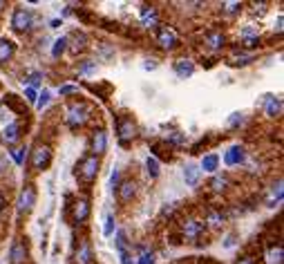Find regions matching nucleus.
Listing matches in <instances>:
<instances>
[{"label":"nucleus","instance_id":"obj_47","mask_svg":"<svg viewBox=\"0 0 284 264\" xmlns=\"http://www.w3.org/2000/svg\"><path fill=\"white\" fill-rule=\"evenodd\" d=\"M5 7H7V5H5V0H0V12H3Z\"/></svg>","mask_w":284,"mask_h":264},{"label":"nucleus","instance_id":"obj_31","mask_svg":"<svg viewBox=\"0 0 284 264\" xmlns=\"http://www.w3.org/2000/svg\"><path fill=\"white\" fill-rule=\"evenodd\" d=\"M12 157H14V161H16L18 166H23L25 164V157H27V148H18V150H14Z\"/></svg>","mask_w":284,"mask_h":264},{"label":"nucleus","instance_id":"obj_34","mask_svg":"<svg viewBox=\"0 0 284 264\" xmlns=\"http://www.w3.org/2000/svg\"><path fill=\"white\" fill-rule=\"evenodd\" d=\"M242 123H244V114L242 112L230 114V119H228V126L230 128H237V126H242Z\"/></svg>","mask_w":284,"mask_h":264},{"label":"nucleus","instance_id":"obj_21","mask_svg":"<svg viewBox=\"0 0 284 264\" xmlns=\"http://www.w3.org/2000/svg\"><path fill=\"white\" fill-rule=\"evenodd\" d=\"M206 43H208V47H213V50H221L226 43L224 34L221 32H208L206 34Z\"/></svg>","mask_w":284,"mask_h":264},{"label":"nucleus","instance_id":"obj_18","mask_svg":"<svg viewBox=\"0 0 284 264\" xmlns=\"http://www.w3.org/2000/svg\"><path fill=\"white\" fill-rule=\"evenodd\" d=\"M76 262H79V264H92V248H90L88 239L81 242L79 251H76Z\"/></svg>","mask_w":284,"mask_h":264},{"label":"nucleus","instance_id":"obj_23","mask_svg":"<svg viewBox=\"0 0 284 264\" xmlns=\"http://www.w3.org/2000/svg\"><path fill=\"white\" fill-rule=\"evenodd\" d=\"M219 166V157L217 155H206L204 159H201V170L206 172H215Z\"/></svg>","mask_w":284,"mask_h":264},{"label":"nucleus","instance_id":"obj_11","mask_svg":"<svg viewBox=\"0 0 284 264\" xmlns=\"http://www.w3.org/2000/svg\"><path fill=\"white\" fill-rule=\"evenodd\" d=\"M181 231H184V237L195 239V237H199V235L204 233V222H197V219H186V222L181 224Z\"/></svg>","mask_w":284,"mask_h":264},{"label":"nucleus","instance_id":"obj_16","mask_svg":"<svg viewBox=\"0 0 284 264\" xmlns=\"http://www.w3.org/2000/svg\"><path fill=\"white\" fill-rule=\"evenodd\" d=\"M18 139H21V126H18V123H12V126L5 128L3 141L7 143V146H14V143H18Z\"/></svg>","mask_w":284,"mask_h":264},{"label":"nucleus","instance_id":"obj_43","mask_svg":"<svg viewBox=\"0 0 284 264\" xmlns=\"http://www.w3.org/2000/svg\"><path fill=\"white\" fill-rule=\"evenodd\" d=\"M30 83H32V85H38V83H41V74H32V76H30Z\"/></svg>","mask_w":284,"mask_h":264},{"label":"nucleus","instance_id":"obj_32","mask_svg":"<svg viewBox=\"0 0 284 264\" xmlns=\"http://www.w3.org/2000/svg\"><path fill=\"white\" fill-rule=\"evenodd\" d=\"M92 72H96V63L94 61H83L79 67V74H92Z\"/></svg>","mask_w":284,"mask_h":264},{"label":"nucleus","instance_id":"obj_1","mask_svg":"<svg viewBox=\"0 0 284 264\" xmlns=\"http://www.w3.org/2000/svg\"><path fill=\"white\" fill-rule=\"evenodd\" d=\"M90 119V105L85 103V101H74V103L67 105L65 110V123L70 128H81L85 126V121Z\"/></svg>","mask_w":284,"mask_h":264},{"label":"nucleus","instance_id":"obj_7","mask_svg":"<svg viewBox=\"0 0 284 264\" xmlns=\"http://www.w3.org/2000/svg\"><path fill=\"white\" fill-rule=\"evenodd\" d=\"M157 43L163 47V50H175L177 45H179V36H177V32L172 30V27H159L157 32Z\"/></svg>","mask_w":284,"mask_h":264},{"label":"nucleus","instance_id":"obj_41","mask_svg":"<svg viewBox=\"0 0 284 264\" xmlns=\"http://www.w3.org/2000/svg\"><path fill=\"white\" fill-rule=\"evenodd\" d=\"M72 92H76L74 85H63V88H61V94H72Z\"/></svg>","mask_w":284,"mask_h":264},{"label":"nucleus","instance_id":"obj_35","mask_svg":"<svg viewBox=\"0 0 284 264\" xmlns=\"http://www.w3.org/2000/svg\"><path fill=\"white\" fill-rule=\"evenodd\" d=\"M221 219H224V217H221L217 210H210V213H208V224H210V226H219Z\"/></svg>","mask_w":284,"mask_h":264},{"label":"nucleus","instance_id":"obj_45","mask_svg":"<svg viewBox=\"0 0 284 264\" xmlns=\"http://www.w3.org/2000/svg\"><path fill=\"white\" fill-rule=\"evenodd\" d=\"M143 67H146V70H155V67H157V61H146V65H143Z\"/></svg>","mask_w":284,"mask_h":264},{"label":"nucleus","instance_id":"obj_30","mask_svg":"<svg viewBox=\"0 0 284 264\" xmlns=\"http://www.w3.org/2000/svg\"><path fill=\"white\" fill-rule=\"evenodd\" d=\"M114 233V215L105 213V226H103V235H112Z\"/></svg>","mask_w":284,"mask_h":264},{"label":"nucleus","instance_id":"obj_42","mask_svg":"<svg viewBox=\"0 0 284 264\" xmlns=\"http://www.w3.org/2000/svg\"><path fill=\"white\" fill-rule=\"evenodd\" d=\"M101 54H103L105 59H110V56H112V50H110V47H105V43H103V45H101Z\"/></svg>","mask_w":284,"mask_h":264},{"label":"nucleus","instance_id":"obj_20","mask_svg":"<svg viewBox=\"0 0 284 264\" xmlns=\"http://www.w3.org/2000/svg\"><path fill=\"white\" fill-rule=\"evenodd\" d=\"M266 117H280V112H282V99H277V97H266Z\"/></svg>","mask_w":284,"mask_h":264},{"label":"nucleus","instance_id":"obj_17","mask_svg":"<svg viewBox=\"0 0 284 264\" xmlns=\"http://www.w3.org/2000/svg\"><path fill=\"white\" fill-rule=\"evenodd\" d=\"M67 43H74L72 45V52H83L85 47H88V36H85L83 32H74L72 36H65Z\"/></svg>","mask_w":284,"mask_h":264},{"label":"nucleus","instance_id":"obj_36","mask_svg":"<svg viewBox=\"0 0 284 264\" xmlns=\"http://www.w3.org/2000/svg\"><path fill=\"white\" fill-rule=\"evenodd\" d=\"M134 264H155V255L148 253V251H143L141 257H139V262H134Z\"/></svg>","mask_w":284,"mask_h":264},{"label":"nucleus","instance_id":"obj_28","mask_svg":"<svg viewBox=\"0 0 284 264\" xmlns=\"http://www.w3.org/2000/svg\"><path fill=\"white\" fill-rule=\"evenodd\" d=\"M50 99H52V94H50V90H43L41 94H38V99H36V105H38V110H43V108H47L50 105Z\"/></svg>","mask_w":284,"mask_h":264},{"label":"nucleus","instance_id":"obj_37","mask_svg":"<svg viewBox=\"0 0 284 264\" xmlns=\"http://www.w3.org/2000/svg\"><path fill=\"white\" fill-rule=\"evenodd\" d=\"M25 97H27V101H30V103H36V90H34V88H27V90H25Z\"/></svg>","mask_w":284,"mask_h":264},{"label":"nucleus","instance_id":"obj_9","mask_svg":"<svg viewBox=\"0 0 284 264\" xmlns=\"http://www.w3.org/2000/svg\"><path fill=\"white\" fill-rule=\"evenodd\" d=\"M244 159H246V152H244L242 146H230L224 155V161L228 166H239V164H244Z\"/></svg>","mask_w":284,"mask_h":264},{"label":"nucleus","instance_id":"obj_5","mask_svg":"<svg viewBox=\"0 0 284 264\" xmlns=\"http://www.w3.org/2000/svg\"><path fill=\"white\" fill-rule=\"evenodd\" d=\"M117 134H119V141L128 143L137 137V123L132 121V117H119L117 119Z\"/></svg>","mask_w":284,"mask_h":264},{"label":"nucleus","instance_id":"obj_22","mask_svg":"<svg viewBox=\"0 0 284 264\" xmlns=\"http://www.w3.org/2000/svg\"><path fill=\"white\" fill-rule=\"evenodd\" d=\"M184 179H186V184L188 186H197V181H199V168L197 166H186V170H184Z\"/></svg>","mask_w":284,"mask_h":264},{"label":"nucleus","instance_id":"obj_24","mask_svg":"<svg viewBox=\"0 0 284 264\" xmlns=\"http://www.w3.org/2000/svg\"><path fill=\"white\" fill-rule=\"evenodd\" d=\"M282 257H284V251H282L280 244L266 251V262H268V264H282Z\"/></svg>","mask_w":284,"mask_h":264},{"label":"nucleus","instance_id":"obj_12","mask_svg":"<svg viewBox=\"0 0 284 264\" xmlns=\"http://www.w3.org/2000/svg\"><path fill=\"white\" fill-rule=\"evenodd\" d=\"M105 148H108V134H105V130H96L92 134V152H94V157L103 155Z\"/></svg>","mask_w":284,"mask_h":264},{"label":"nucleus","instance_id":"obj_14","mask_svg":"<svg viewBox=\"0 0 284 264\" xmlns=\"http://www.w3.org/2000/svg\"><path fill=\"white\" fill-rule=\"evenodd\" d=\"M141 23H143V27H148V30L157 27V23H159L157 9H155V7H143V9H141Z\"/></svg>","mask_w":284,"mask_h":264},{"label":"nucleus","instance_id":"obj_27","mask_svg":"<svg viewBox=\"0 0 284 264\" xmlns=\"http://www.w3.org/2000/svg\"><path fill=\"white\" fill-rule=\"evenodd\" d=\"M146 168H148V175H150L152 179H157V177H159V161L155 159V157H148Z\"/></svg>","mask_w":284,"mask_h":264},{"label":"nucleus","instance_id":"obj_10","mask_svg":"<svg viewBox=\"0 0 284 264\" xmlns=\"http://www.w3.org/2000/svg\"><path fill=\"white\" fill-rule=\"evenodd\" d=\"M9 260H12V264H23L27 260V242L25 239H16V242H14Z\"/></svg>","mask_w":284,"mask_h":264},{"label":"nucleus","instance_id":"obj_8","mask_svg":"<svg viewBox=\"0 0 284 264\" xmlns=\"http://www.w3.org/2000/svg\"><path fill=\"white\" fill-rule=\"evenodd\" d=\"M88 217H90V201L85 197L76 199L74 206H72V219H74V224H83Z\"/></svg>","mask_w":284,"mask_h":264},{"label":"nucleus","instance_id":"obj_46","mask_svg":"<svg viewBox=\"0 0 284 264\" xmlns=\"http://www.w3.org/2000/svg\"><path fill=\"white\" fill-rule=\"evenodd\" d=\"M237 264H255V260H253V257H242Z\"/></svg>","mask_w":284,"mask_h":264},{"label":"nucleus","instance_id":"obj_38","mask_svg":"<svg viewBox=\"0 0 284 264\" xmlns=\"http://www.w3.org/2000/svg\"><path fill=\"white\" fill-rule=\"evenodd\" d=\"M110 186H112V188H117L119 186V168H114L112 177H110Z\"/></svg>","mask_w":284,"mask_h":264},{"label":"nucleus","instance_id":"obj_39","mask_svg":"<svg viewBox=\"0 0 284 264\" xmlns=\"http://www.w3.org/2000/svg\"><path fill=\"white\" fill-rule=\"evenodd\" d=\"M244 45H246V47H255V45H259V38H257V36L246 38V41H244Z\"/></svg>","mask_w":284,"mask_h":264},{"label":"nucleus","instance_id":"obj_26","mask_svg":"<svg viewBox=\"0 0 284 264\" xmlns=\"http://www.w3.org/2000/svg\"><path fill=\"white\" fill-rule=\"evenodd\" d=\"M65 50H67V38L63 36V38H59V41L54 43V47H52V56H54V59H59V56L63 54Z\"/></svg>","mask_w":284,"mask_h":264},{"label":"nucleus","instance_id":"obj_13","mask_svg":"<svg viewBox=\"0 0 284 264\" xmlns=\"http://www.w3.org/2000/svg\"><path fill=\"white\" fill-rule=\"evenodd\" d=\"M117 190H119V199H121V201H130L134 195H137V184H134L132 179H126L123 184L117 186Z\"/></svg>","mask_w":284,"mask_h":264},{"label":"nucleus","instance_id":"obj_2","mask_svg":"<svg viewBox=\"0 0 284 264\" xmlns=\"http://www.w3.org/2000/svg\"><path fill=\"white\" fill-rule=\"evenodd\" d=\"M99 168H101L99 157L85 155L83 159L76 164V177H79L83 184H92V181L96 179V175H99Z\"/></svg>","mask_w":284,"mask_h":264},{"label":"nucleus","instance_id":"obj_40","mask_svg":"<svg viewBox=\"0 0 284 264\" xmlns=\"http://www.w3.org/2000/svg\"><path fill=\"white\" fill-rule=\"evenodd\" d=\"M7 170H9V168H7V159H5V157H0V177L7 175Z\"/></svg>","mask_w":284,"mask_h":264},{"label":"nucleus","instance_id":"obj_19","mask_svg":"<svg viewBox=\"0 0 284 264\" xmlns=\"http://www.w3.org/2000/svg\"><path fill=\"white\" fill-rule=\"evenodd\" d=\"M175 72L179 79H188V76H192V72H195V65H192V61H188V59H181L175 63Z\"/></svg>","mask_w":284,"mask_h":264},{"label":"nucleus","instance_id":"obj_25","mask_svg":"<svg viewBox=\"0 0 284 264\" xmlns=\"http://www.w3.org/2000/svg\"><path fill=\"white\" fill-rule=\"evenodd\" d=\"M226 186H228V179H226L224 175H217V177H213V179H210V188L215 190V193H221V190H226Z\"/></svg>","mask_w":284,"mask_h":264},{"label":"nucleus","instance_id":"obj_44","mask_svg":"<svg viewBox=\"0 0 284 264\" xmlns=\"http://www.w3.org/2000/svg\"><path fill=\"white\" fill-rule=\"evenodd\" d=\"M226 7H228V9H226V12H228V14H233V12H237L239 3H230V5H226Z\"/></svg>","mask_w":284,"mask_h":264},{"label":"nucleus","instance_id":"obj_15","mask_svg":"<svg viewBox=\"0 0 284 264\" xmlns=\"http://www.w3.org/2000/svg\"><path fill=\"white\" fill-rule=\"evenodd\" d=\"M14 52H16L14 41H9V38H0V65L7 63V61L14 56Z\"/></svg>","mask_w":284,"mask_h":264},{"label":"nucleus","instance_id":"obj_29","mask_svg":"<svg viewBox=\"0 0 284 264\" xmlns=\"http://www.w3.org/2000/svg\"><path fill=\"white\" fill-rule=\"evenodd\" d=\"M282 199V181H277V186H273L271 190V197H268V206H273L275 201Z\"/></svg>","mask_w":284,"mask_h":264},{"label":"nucleus","instance_id":"obj_3","mask_svg":"<svg viewBox=\"0 0 284 264\" xmlns=\"http://www.w3.org/2000/svg\"><path fill=\"white\" fill-rule=\"evenodd\" d=\"M14 32H30L34 27V12L30 7H18L12 16Z\"/></svg>","mask_w":284,"mask_h":264},{"label":"nucleus","instance_id":"obj_33","mask_svg":"<svg viewBox=\"0 0 284 264\" xmlns=\"http://www.w3.org/2000/svg\"><path fill=\"white\" fill-rule=\"evenodd\" d=\"M168 141L175 143V146H181V143L186 141V137H184L181 132H172V134H168V137H166V143H168Z\"/></svg>","mask_w":284,"mask_h":264},{"label":"nucleus","instance_id":"obj_4","mask_svg":"<svg viewBox=\"0 0 284 264\" xmlns=\"http://www.w3.org/2000/svg\"><path fill=\"white\" fill-rule=\"evenodd\" d=\"M52 164V148L45 143H38L32 150V168L34 170H45Z\"/></svg>","mask_w":284,"mask_h":264},{"label":"nucleus","instance_id":"obj_6","mask_svg":"<svg viewBox=\"0 0 284 264\" xmlns=\"http://www.w3.org/2000/svg\"><path fill=\"white\" fill-rule=\"evenodd\" d=\"M34 204H36V188H34V186H25V188L21 190V195H18L16 210L21 215H27V213H32Z\"/></svg>","mask_w":284,"mask_h":264}]
</instances>
